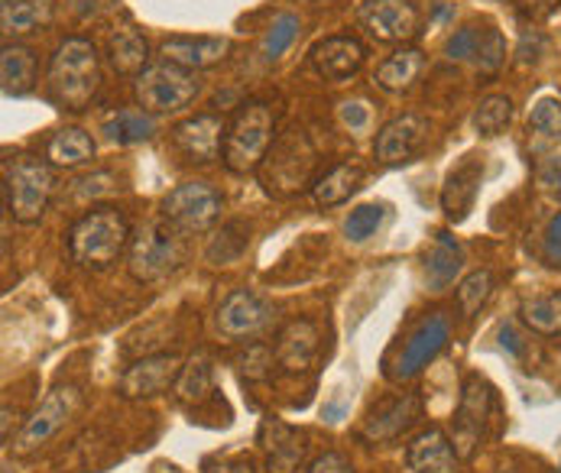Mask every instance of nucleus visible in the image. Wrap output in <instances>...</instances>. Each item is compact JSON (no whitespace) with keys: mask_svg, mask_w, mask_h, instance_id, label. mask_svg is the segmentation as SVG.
<instances>
[{"mask_svg":"<svg viewBox=\"0 0 561 473\" xmlns=\"http://www.w3.org/2000/svg\"><path fill=\"white\" fill-rule=\"evenodd\" d=\"M114 192V175L111 172H92V175H82L75 179V195L79 198H102V195H111Z\"/></svg>","mask_w":561,"mask_h":473,"instance_id":"37998d69","label":"nucleus"},{"mask_svg":"<svg viewBox=\"0 0 561 473\" xmlns=\"http://www.w3.org/2000/svg\"><path fill=\"white\" fill-rule=\"evenodd\" d=\"M357 16L377 43H406L419 33V10L409 0H363Z\"/></svg>","mask_w":561,"mask_h":473,"instance_id":"f8f14e48","label":"nucleus"},{"mask_svg":"<svg viewBox=\"0 0 561 473\" xmlns=\"http://www.w3.org/2000/svg\"><path fill=\"white\" fill-rule=\"evenodd\" d=\"M419 412H422L419 396H416V392H399V396L380 402V405L367 415V422H363V428H360V438L370 441V445L396 441L403 432H409V428L416 425Z\"/></svg>","mask_w":561,"mask_h":473,"instance_id":"dca6fc26","label":"nucleus"},{"mask_svg":"<svg viewBox=\"0 0 561 473\" xmlns=\"http://www.w3.org/2000/svg\"><path fill=\"white\" fill-rule=\"evenodd\" d=\"M319 166V153L315 143L309 140V133L302 126H289L286 133H276L273 146L266 149L263 162H260V182L270 195L276 198H289L312 182Z\"/></svg>","mask_w":561,"mask_h":473,"instance_id":"f03ea898","label":"nucleus"},{"mask_svg":"<svg viewBox=\"0 0 561 473\" xmlns=\"http://www.w3.org/2000/svg\"><path fill=\"white\" fill-rule=\"evenodd\" d=\"M39 75V59L29 46L20 43H3L0 49V88L7 98H23L36 88Z\"/></svg>","mask_w":561,"mask_h":473,"instance_id":"b1692460","label":"nucleus"},{"mask_svg":"<svg viewBox=\"0 0 561 473\" xmlns=\"http://www.w3.org/2000/svg\"><path fill=\"white\" fill-rule=\"evenodd\" d=\"M247 243H250V228L243 221H227L218 234L208 240L205 246V259L212 266H227V263H237L243 253H247Z\"/></svg>","mask_w":561,"mask_h":473,"instance_id":"f704fd0d","label":"nucleus"},{"mask_svg":"<svg viewBox=\"0 0 561 473\" xmlns=\"http://www.w3.org/2000/svg\"><path fill=\"white\" fill-rule=\"evenodd\" d=\"M225 120L218 118V114H195V118L176 123L172 143H176V149L189 162L208 166V162H215L225 153Z\"/></svg>","mask_w":561,"mask_h":473,"instance_id":"2eb2a0df","label":"nucleus"},{"mask_svg":"<svg viewBox=\"0 0 561 473\" xmlns=\"http://www.w3.org/2000/svg\"><path fill=\"white\" fill-rule=\"evenodd\" d=\"M260 448L266 454V471L270 473H299L306 458V435L289 428L279 419H263L260 422Z\"/></svg>","mask_w":561,"mask_h":473,"instance_id":"6ab92c4d","label":"nucleus"},{"mask_svg":"<svg viewBox=\"0 0 561 473\" xmlns=\"http://www.w3.org/2000/svg\"><path fill=\"white\" fill-rule=\"evenodd\" d=\"M383 218H386V208H383V205H360V208H354V211L347 215V221H344V237H347L350 243H363V240H370V237L380 231Z\"/></svg>","mask_w":561,"mask_h":473,"instance_id":"ea45409f","label":"nucleus"},{"mask_svg":"<svg viewBox=\"0 0 561 473\" xmlns=\"http://www.w3.org/2000/svg\"><path fill=\"white\" fill-rule=\"evenodd\" d=\"M179 231H172L166 221H153V225H140L130 246H127V266L130 276L136 282H156L166 279L179 263H182V243Z\"/></svg>","mask_w":561,"mask_h":473,"instance_id":"6e6552de","label":"nucleus"},{"mask_svg":"<svg viewBox=\"0 0 561 473\" xmlns=\"http://www.w3.org/2000/svg\"><path fill=\"white\" fill-rule=\"evenodd\" d=\"M337 114H341V123L350 126V130H363L370 123V108L363 101H344L337 108Z\"/></svg>","mask_w":561,"mask_h":473,"instance_id":"49530a36","label":"nucleus"},{"mask_svg":"<svg viewBox=\"0 0 561 473\" xmlns=\"http://www.w3.org/2000/svg\"><path fill=\"white\" fill-rule=\"evenodd\" d=\"M529 133V153L542 156L561 140V101L559 98H542L526 123Z\"/></svg>","mask_w":561,"mask_h":473,"instance_id":"473e14b6","label":"nucleus"},{"mask_svg":"<svg viewBox=\"0 0 561 473\" xmlns=\"http://www.w3.org/2000/svg\"><path fill=\"white\" fill-rule=\"evenodd\" d=\"M130 225L120 208L98 205L82 215L69 231V253L85 269H111L120 253L130 246Z\"/></svg>","mask_w":561,"mask_h":473,"instance_id":"7ed1b4c3","label":"nucleus"},{"mask_svg":"<svg viewBox=\"0 0 561 473\" xmlns=\"http://www.w3.org/2000/svg\"><path fill=\"white\" fill-rule=\"evenodd\" d=\"M306 473H354V464L344 458V454H337V451H329V454H319Z\"/></svg>","mask_w":561,"mask_h":473,"instance_id":"a18cd8bd","label":"nucleus"},{"mask_svg":"<svg viewBox=\"0 0 561 473\" xmlns=\"http://www.w3.org/2000/svg\"><path fill=\"white\" fill-rule=\"evenodd\" d=\"M205 473H253L250 461H225L222 468H208Z\"/></svg>","mask_w":561,"mask_h":473,"instance_id":"864d4df0","label":"nucleus"},{"mask_svg":"<svg viewBox=\"0 0 561 473\" xmlns=\"http://www.w3.org/2000/svg\"><path fill=\"white\" fill-rule=\"evenodd\" d=\"M75 409H79V389H75V386H56V389L43 399V405L33 412V419L26 422V428L20 432L16 451H20V454H33L36 448H43V445L72 419Z\"/></svg>","mask_w":561,"mask_h":473,"instance_id":"ddd939ff","label":"nucleus"},{"mask_svg":"<svg viewBox=\"0 0 561 473\" xmlns=\"http://www.w3.org/2000/svg\"><path fill=\"white\" fill-rule=\"evenodd\" d=\"M230 52V39L227 36H169L159 43V56L166 62H176L182 69L202 72L218 65Z\"/></svg>","mask_w":561,"mask_h":473,"instance_id":"412c9836","label":"nucleus"},{"mask_svg":"<svg viewBox=\"0 0 561 473\" xmlns=\"http://www.w3.org/2000/svg\"><path fill=\"white\" fill-rule=\"evenodd\" d=\"M490 295H493V272L490 269L467 272L461 279V286H457V308H461V315L464 318H474L487 305Z\"/></svg>","mask_w":561,"mask_h":473,"instance_id":"e433bc0d","label":"nucleus"},{"mask_svg":"<svg viewBox=\"0 0 561 473\" xmlns=\"http://www.w3.org/2000/svg\"><path fill=\"white\" fill-rule=\"evenodd\" d=\"M202 92L199 72L182 69L176 62H150L136 78H133V98L140 111L146 114H172L189 108Z\"/></svg>","mask_w":561,"mask_h":473,"instance_id":"423d86ee","label":"nucleus"},{"mask_svg":"<svg viewBox=\"0 0 561 473\" xmlns=\"http://www.w3.org/2000/svg\"><path fill=\"white\" fill-rule=\"evenodd\" d=\"M296 36H299V16H296V13H279V16L273 20V26L266 29L263 43H260L263 62H276V59L293 46Z\"/></svg>","mask_w":561,"mask_h":473,"instance_id":"4c0bfd02","label":"nucleus"},{"mask_svg":"<svg viewBox=\"0 0 561 473\" xmlns=\"http://www.w3.org/2000/svg\"><path fill=\"white\" fill-rule=\"evenodd\" d=\"M426 133H429V123L419 114H399L390 123H383V130L377 133V143H373L377 162H383V166L409 162L419 153V146L426 143Z\"/></svg>","mask_w":561,"mask_h":473,"instance_id":"f3484780","label":"nucleus"},{"mask_svg":"<svg viewBox=\"0 0 561 473\" xmlns=\"http://www.w3.org/2000/svg\"><path fill=\"white\" fill-rule=\"evenodd\" d=\"M480 72H497L503 62H506V39L497 26H480L477 29V49H474V59H470Z\"/></svg>","mask_w":561,"mask_h":473,"instance_id":"58836bf2","label":"nucleus"},{"mask_svg":"<svg viewBox=\"0 0 561 473\" xmlns=\"http://www.w3.org/2000/svg\"><path fill=\"white\" fill-rule=\"evenodd\" d=\"M451 338V325L445 315H429L416 325V331L409 335V341L403 344V351L396 356V363L386 369V376L393 383H406L413 376H419L435 356L445 351Z\"/></svg>","mask_w":561,"mask_h":473,"instance_id":"9d476101","label":"nucleus"},{"mask_svg":"<svg viewBox=\"0 0 561 473\" xmlns=\"http://www.w3.org/2000/svg\"><path fill=\"white\" fill-rule=\"evenodd\" d=\"M513 114L516 108L506 95H487L474 111V130L480 136H500L513 123Z\"/></svg>","mask_w":561,"mask_h":473,"instance_id":"c9c22d12","label":"nucleus"},{"mask_svg":"<svg viewBox=\"0 0 561 473\" xmlns=\"http://www.w3.org/2000/svg\"><path fill=\"white\" fill-rule=\"evenodd\" d=\"M559 473H561V468H559Z\"/></svg>","mask_w":561,"mask_h":473,"instance_id":"5fc2aeb1","label":"nucleus"},{"mask_svg":"<svg viewBox=\"0 0 561 473\" xmlns=\"http://www.w3.org/2000/svg\"><path fill=\"white\" fill-rule=\"evenodd\" d=\"M363 169L360 166H354V162H337L332 166L325 175H319L315 179V185H312V198H315V205L319 208H335V205H344L360 185H363Z\"/></svg>","mask_w":561,"mask_h":473,"instance_id":"c85d7f7f","label":"nucleus"},{"mask_svg":"<svg viewBox=\"0 0 561 473\" xmlns=\"http://www.w3.org/2000/svg\"><path fill=\"white\" fill-rule=\"evenodd\" d=\"M108 62L117 75H140L150 65V43L146 36L127 20L108 36Z\"/></svg>","mask_w":561,"mask_h":473,"instance_id":"393cba45","label":"nucleus"},{"mask_svg":"<svg viewBox=\"0 0 561 473\" xmlns=\"http://www.w3.org/2000/svg\"><path fill=\"white\" fill-rule=\"evenodd\" d=\"M276 140V111L263 98H250L237 108L225 133V166L237 175L256 172L266 149Z\"/></svg>","mask_w":561,"mask_h":473,"instance_id":"39448f33","label":"nucleus"},{"mask_svg":"<svg viewBox=\"0 0 561 473\" xmlns=\"http://www.w3.org/2000/svg\"><path fill=\"white\" fill-rule=\"evenodd\" d=\"M546 36L539 33V29H526L523 33V39H520V49H516V62H523V65H536L539 62V56L546 52Z\"/></svg>","mask_w":561,"mask_h":473,"instance_id":"c03bdc74","label":"nucleus"},{"mask_svg":"<svg viewBox=\"0 0 561 473\" xmlns=\"http://www.w3.org/2000/svg\"><path fill=\"white\" fill-rule=\"evenodd\" d=\"M56 192V172L46 159L16 153L3 162V202L16 225H36Z\"/></svg>","mask_w":561,"mask_h":473,"instance_id":"20e7f679","label":"nucleus"},{"mask_svg":"<svg viewBox=\"0 0 561 473\" xmlns=\"http://www.w3.org/2000/svg\"><path fill=\"white\" fill-rule=\"evenodd\" d=\"M322 348V335H319V325L309 322V318H296L289 322L279 338H276V363L286 369V373H306Z\"/></svg>","mask_w":561,"mask_h":473,"instance_id":"4be33fe9","label":"nucleus"},{"mask_svg":"<svg viewBox=\"0 0 561 473\" xmlns=\"http://www.w3.org/2000/svg\"><path fill=\"white\" fill-rule=\"evenodd\" d=\"M222 211H225V198L208 182H182L159 205V218L179 234L212 231L218 225Z\"/></svg>","mask_w":561,"mask_h":473,"instance_id":"0eeeda50","label":"nucleus"},{"mask_svg":"<svg viewBox=\"0 0 561 473\" xmlns=\"http://www.w3.org/2000/svg\"><path fill=\"white\" fill-rule=\"evenodd\" d=\"M176 399L186 405H202L215 392V363L208 354H192L182 363V373L176 379Z\"/></svg>","mask_w":561,"mask_h":473,"instance_id":"7c9ffc66","label":"nucleus"},{"mask_svg":"<svg viewBox=\"0 0 561 473\" xmlns=\"http://www.w3.org/2000/svg\"><path fill=\"white\" fill-rule=\"evenodd\" d=\"M480 182H484V162L477 156H464L451 169L445 185H442V211L449 215L451 225L467 221V215L474 211V202L480 195Z\"/></svg>","mask_w":561,"mask_h":473,"instance_id":"aec40b11","label":"nucleus"},{"mask_svg":"<svg viewBox=\"0 0 561 473\" xmlns=\"http://www.w3.org/2000/svg\"><path fill=\"white\" fill-rule=\"evenodd\" d=\"M153 130H156V120H153V114H146V111H117V114H111V118L102 123V133L111 143H117V146L143 143V140L153 136Z\"/></svg>","mask_w":561,"mask_h":473,"instance_id":"72a5a7b5","label":"nucleus"},{"mask_svg":"<svg viewBox=\"0 0 561 473\" xmlns=\"http://www.w3.org/2000/svg\"><path fill=\"white\" fill-rule=\"evenodd\" d=\"M542 253L552 266H561V211L549 221L546 228V240H542Z\"/></svg>","mask_w":561,"mask_h":473,"instance_id":"de8ad7c7","label":"nucleus"},{"mask_svg":"<svg viewBox=\"0 0 561 473\" xmlns=\"http://www.w3.org/2000/svg\"><path fill=\"white\" fill-rule=\"evenodd\" d=\"M500 348H503L510 356H523V344H520V335H516V328H513V325L500 328Z\"/></svg>","mask_w":561,"mask_h":473,"instance_id":"3c124183","label":"nucleus"},{"mask_svg":"<svg viewBox=\"0 0 561 473\" xmlns=\"http://www.w3.org/2000/svg\"><path fill=\"white\" fill-rule=\"evenodd\" d=\"M520 315L533 335L561 338V292H539V295L523 299Z\"/></svg>","mask_w":561,"mask_h":473,"instance_id":"2f4dec72","label":"nucleus"},{"mask_svg":"<svg viewBox=\"0 0 561 473\" xmlns=\"http://www.w3.org/2000/svg\"><path fill=\"white\" fill-rule=\"evenodd\" d=\"M182 356L179 354H153L130 363L120 376V396L123 399H150L176 386L182 373Z\"/></svg>","mask_w":561,"mask_h":473,"instance_id":"4468645a","label":"nucleus"},{"mask_svg":"<svg viewBox=\"0 0 561 473\" xmlns=\"http://www.w3.org/2000/svg\"><path fill=\"white\" fill-rule=\"evenodd\" d=\"M273 360H276V351H273V348H266V344H247V351L237 356V369H240L247 379L260 383V379H270Z\"/></svg>","mask_w":561,"mask_h":473,"instance_id":"a19ab883","label":"nucleus"},{"mask_svg":"<svg viewBox=\"0 0 561 473\" xmlns=\"http://www.w3.org/2000/svg\"><path fill=\"white\" fill-rule=\"evenodd\" d=\"M46 88L49 98L72 114H82L92 108L98 88H102V65H98V49L82 39L72 36L65 39L52 59H49V72H46Z\"/></svg>","mask_w":561,"mask_h":473,"instance_id":"f257e3e1","label":"nucleus"},{"mask_svg":"<svg viewBox=\"0 0 561 473\" xmlns=\"http://www.w3.org/2000/svg\"><path fill=\"white\" fill-rule=\"evenodd\" d=\"M309 59H312V69H315L325 82L341 85V82L354 78V75L363 69L367 49H363V43L354 39V36H329V39H322L319 46H312Z\"/></svg>","mask_w":561,"mask_h":473,"instance_id":"a211bd4d","label":"nucleus"},{"mask_svg":"<svg viewBox=\"0 0 561 473\" xmlns=\"http://www.w3.org/2000/svg\"><path fill=\"white\" fill-rule=\"evenodd\" d=\"M457 448L442 428L416 435L406 448V464L413 473H457Z\"/></svg>","mask_w":561,"mask_h":473,"instance_id":"5701e85b","label":"nucleus"},{"mask_svg":"<svg viewBox=\"0 0 561 473\" xmlns=\"http://www.w3.org/2000/svg\"><path fill=\"white\" fill-rule=\"evenodd\" d=\"M539 185L546 192H559L561 195V162L559 159H549L542 169H539Z\"/></svg>","mask_w":561,"mask_h":473,"instance_id":"8fccbe9b","label":"nucleus"},{"mask_svg":"<svg viewBox=\"0 0 561 473\" xmlns=\"http://www.w3.org/2000/svg\"><path fill=\"white\" fill-rule=\"evenodd\" d=\"M52 16H56V0H3L0 3L3 36H29L49 26Z\"/></svg>","mask_w":561,"mask_h":473,"instance_id":"a878e982","label":"nucleus"},{"mask_svg":"<svg viewBox=\"0 0 561 473\" xmlns=\"http://www.w3.org/2000/svg\"><path fill=\"white\" fill-rule=\"evenodd\" d=\"M108 3H111V0H72V7H75V13H79L82 20H95Z\"/></svg>","mask_w":561,"mask_h":473,"instance_id":"603ef678","label":"nucleus"},{"mask_svg":"<svg viewBox=\"0 0 561 473\" xmlns=\"http://www.w3.org/2000/svg\"><path fill=\"white\" fill-rule=\"evenodd\" d=\"M490 409H493L490 383L484 376L470 373L464 379V389H461V405H457V415H454V438H451L461 458H474L477 454L484 428H487V419H490Z\"/></svg>","mask_w":561,"mask_h":473,"instance_id":"1a4fd4ad","label":"nucleus"},{"mask_svg":"<svg viewBox=\"0 0 561 473\" xmlns=\"http://www.w3.org/2000/svg\"><path fill=\"white\" fill-rule=\"evenodd\" d=\"M46 159L59 169H75L95 159V140L82 126H62L46 146Z\"/></svg>","mask_w":561,"mask_h":473,"instance_id":"c756f323","label":"nucleus"},{"mask_svg":"<svg viewBox=\"0 0 561 473\" xmlns=\"http://www.w3.org/2000/svg\"><path fill=\"white\" fill-rule=\"evenodd\" d=\"M561 7V0H516V10L529 20H542L549 13H556Z\"/></svg>","mask_w":561,"mask_h":473,"instance_id":"09e8293b","label":"nucleus"},{"mask_svg":"<svg viewBox=\"0 0 561 473\" xmlns=\"http://www.w3.org/2000/svg\"><path fill=\"white\" fill-rule=\"evenodd\" d=\"M270 322H273V308L250 289H234L218 305V315H215V328L227 341L256 338L270 328Z\"/></svg>","mask_w":561,"mask_h":473,"instance_id":"9b49d317","label":"nucleus"},{"mask_svg":"<svg viewBox=\"0 0 561 473\" xmlns=\"http://www.w3.org/2000/svg\"><path fill=\"white\" fill-rule=\"evenodd\" d=\"M464 269V250L461 243L449 234V231H439L432 250L426 253V282L432 292H445L451 282L461 276Z\"/></svg>","mask_w":561,"mask_h":473,"instance_id":"bb28decb","label":"nucleus"},{"mask_svg":"<svg viewBox=\"0 0 561 473\" xmlns=\"http://www.w3.org/2000/svg\"><path fill=\"white\" fill-rule=\"evenodd\" d=\"M477 29H480V26H464V29L451 33L449 43H445V56H449L451 62H470V59H474Z\"/></svg>","mask_w":561,"mask_h":473,"instance_id":"79ce46f5","label":"nucleus"},{"mask_svg":"<svg viewBox=\"0 0 561 473\" xmlns=\"http://www.w3.org/2000/svg\"><path fill=\"white\" fill-rule=\"evenodd\" d=\"M422 69H426V52H419V49H399V52H393L390 59L380 62L373 82H377L383 92L399 95V92H409V88L419 82Z\"/></svg>","mask_w":561,"mask_h":473,"instance_id":"cd10ccee","label":"nucleus"}]
</instances>
